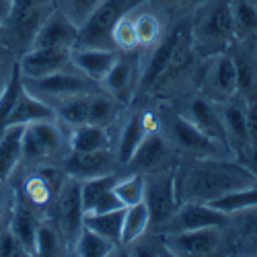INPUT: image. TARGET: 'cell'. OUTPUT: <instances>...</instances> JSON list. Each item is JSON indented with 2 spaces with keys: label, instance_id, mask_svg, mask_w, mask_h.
Returning <instances> with one entry per match:
<instances>
[{
  "label": "cell",
  "instance_id": "14",
  "mask_svg": "<svg viewBox=\"0 0 257 257\" xmlns=\"http://www.w3.org/2000/svg\"><path fill=\"white\" fill-rule=\"evenodd\" d=\"M183 31H185V29L177 27L171 35H167L165 39H161V44L155 48L153 56L148 58L146 66H144V70H142V74H140V80H138V87H140V89H144V91H146V89H153L155 84L159 82V78L163 76V72H165L167 66H169V60H171V56H173V50H175V46H177L179 37L183 35Z\"/></svg>",
  "mask_w": 257,
  "mask_h": 257
},
{
  "label": "cell",
  "instance_id": "1",
  "mask_svg": "<svg viewBox=\"0 0 257 257\" xmlns=\"http://www.w3.org/2000/svg\"><path fill=\"white\" fill-rule=\"evenodd\" d=\"M257 177L241 163L230 161H200L189 165L175 179L177 200L181 202H212L230 191L255 185Z\"/></svg>",
  "mask_w": 257,
  "mask_h": 257
},
{
  "label": "cell",
  "instance_id": "41",
  "mask_svg": "<svg viewBox=\"0 0 257 257\" xmlns=\"http://www.w3.org/2000/svg\"><path fill=\"white\" fill-rule=\"evenodd\" d=\"M119 208H123V206H121V202L115 198L113 187H111L109 191L101 194V196L93 202V206H91L87 212H111V210H119Z\"/></svg>",
  "mask_w": 257,
  "mask_h": 257
},
{
  "label": "cell",
  "instance_id": "35",
  "mask_svg": "<svg viewBox=\"0 0 257 257\" xmlns=\"http://www.w3.org/2000/svg\"><path fill=\"white\" fill-rule=\"evenodd\" d=\"M220 115H222V121H224L226 136H232L234 140L247 144V111L243 109V107L237 105V103L226 105Z\"/></svg>",
  "mask_w": 257,
  "mask_h": 257
},
{
  "label": "cell",
  "instance_id": "38",
  "mask_svg": "<svg viewBox=\"0 0 257 257\" xmlns=\"http://www.w3.org/2000/svg\"><path fill=\"white\" fill-rule=\"evenodd\" d=\"M134 19V29L138 37V46H153L161 39V23L153 13H140Z\"/></svg>",
  "mask_w": 257,
  "mask_h": 257
},
{
  "label": "cell",
  "instance_id": "40",
  "mask_svg": "<svg viewBox=\"0 0 257 257\" xmlns=\"http://www.w3.org/2000/svg\"><path fill=\"white\" fill-rule=\"evenodd\" d=\"M234 15V25H239L245 31H255L257 29V9L247 3V0H241V3L234 7L232 11Z\"/></svg>",
  "mask_w": 257,
  "mask_h": 257
},
{
  "label": "cell",
  "instance_id": "31",
  "mask_svg": "<svg viewBox=\"0 0 257 257\" xmlns=\"http://www.w3.org/2000/svg\"><path fill=\"white\" fill-rule=\"evenodd\" d=\"M191 60H194V44H191L189 33L183 31V35L179 37L177 46L173 50V56H171V60H169V66H167V70L163 72V76L159 78L157 84H163L167 80H173L175 76H179L191 64ZM157 84H155V87H157Z\"/></svg>",
  "mask_w": 257,
  "mask_h": 257
},
{
  "label": "cell",
  "instance_id": "29",
  "mask_svg": "<svg viewBox=\"0 0 257 257\" xmlns=\"http://www.w3.org/2000/svg\"><path fill=\"white\" fill-rule=\"evenodd\" d=\"M208 204L226 212V214L253 210V208H257V183L249 185V187H243V189H237V191H230V194L220 196V198L212 200Z\"/></svg>",
  "mask_w": 257,
  "mask_h": 257
},
{
  "label": "cell",
  "instance_id": "44",
  "mask_svg": "<svg viewBox=\"0 0 257 257\" xmlns=\"http://www.w3.org/2000/svg\"><path fill=\"white\" fill-rule=\"evenodd\" d=\"M243 155H245L243 157V161H245L243 165L257 177V142H247Z\"/></svg>",
  "mask_w": 257,
  "mask_h": 257
},
{
  "label": "cell",
  "instance_id": "47",
  "mask_svg": "<svg viewBox=\"0 0 257 257\" xmlns=\"http://www.w3.org/2000/svg\"><path fill=\"white\" fill-rule=\"evenodd\" d=\"M7 204H9V198H7V189H5V183H0V220H3V216H5Z\"/></svg>",
  "mask_w": 257,
  "mask_h": 257
},
{
  "label": "cell",
  "instance_id": "26",
  "mask_svg": "<svg viewBox=\"0 0 257 257\" xmlns=\"http://www.w3.org/2000/svg\"><path fill=\"white\" fill-rule=\"evenodd\" d=\"M58 181L54 179V175H48V173H35L31 177H27L25 181V196H27V204L35 206V208H41V206H46L50 204V200L58 194V189H56Z\"/></svg>",
  "mask_w": 257,
  "mask_h": 257
},
{
  "label": "cell",
  "instance_id": "32",
  "mask_svg": "<svg viewBox=\"0 0 257 257\" xmlns=\"http://www.w3.org/2000/svg\"><path fill=\"white\" fill-rule=\"evenodd\" d=\"M144 187H146V177L142 173H130L123 179L117 177L113 185V194L121 202V206L127 208V206L144 202Z\"/></svg>",
  "mask_w": 257,
  "mask_h": 257
},
{
  "label": "cell",
  "instance_id": "23",
  "mask_svg": "<svg viewBox=\"0 0 257 257\" xmlns=\"http://www.w3.org/2000/svg\"><path fill=\"white\" fill-rule=\"evenodd\" d=\"M109 148V136L103 125L82 123L72 127L70 134V153H93Z\"/></svg>",
  "mask_w": 257,
  "mask_h": 257
},
{
  "label": "cell",
  "instance_id": "21",
  "mask_svg": "<svg viewBox=\"0 0 257 257\" xmlns=\"http://www.w3.org/2000/svg\"><path fill=\"white\" fill-rule=\"evenodd\" d=\"M123 210H111V212H84L82 216V226L91 228L97 234L105 237L107 241H111L113 245L119 243L121 237V222H123Z\"/></svg>",
  "mask_w": 257,
  "mask_h": 257
},
{
  "label": "cell",
  "instance_id": "27",
  "mask_svg": "<svg viewBox=\"0 0 257 257\" xmlns=\"http://www.w3.org/2000/svg\"><path fill=\"white\" fill-rule=\"evenodd\" d=\"M89 101L91 95L89 93H80V95H72L62 99L58 109H56V117H60L64 123H68L70 127L87 123V115H89Z\"/></svg>",
  "mask_w": 257,
  "mask_h": 257
},
{
  "label": "cell",
  "instance_id": "45",
  "mask_svg": "<svg viewBox=\"0 0 257 257\" xmlns=\"http://www.w3.org/2000/svg\"><path fill=\"white\" fill-rule=\"evenodd\" d=\"M247 142H257V109L247 111Z\"/></svg>",
  "mask_w": 257,
  "mask_h": 257
},
{
  "label": "cell",
  "instance_id": "30",
  "mask_svg": "<svg viewBox=\"0 0 257 257\" xmlns=\"http://www.w3.org/2000/svg\"><path fill=\"white\" fill-rule=\"evenodd\" d=\"M212 82L220 93L234 95L239 91V76H237V62L230 56H218L212 66Z\"/></svg>",
  "mask_w": 257,
  "mask_h": 257
},
{
  "label": "cell",
  "instance_id": "16",
  "mask_svg": "<svg viewBox=\"0 0 257 257\" xmlns=\"http://www.w3.org/2000/svg\"><path fill=\"white\" fill-rule=\"evenodd\" d=\"M138 80H140V76L134 68V64L130 60L117 56L111 70L105 74V78L101 82L107 89V93H109V97H113L115 101H127L134 95V91L138 87Z\"/></svg>",
  "mask_w": 257,
  "mask_h": 257
},
{
  "label": "cell",
  "instance_id": "51",
  "mask_svg": "<svg viewBox=\"0 0 257 257\" xmlns=\"http://www.w3.org/2000/svg\"><path fill=\"white\" fill-rule=\"evenodd\" d=\"M3 27H5V25H3V21H0V33H3Z\"/></svg>",
  "mask_w": 257,
  "mask_h": 257
},
{
  "label": "cell",
  "instance_id": "11",
  "mask_svg": "<svg viewBox=\"0 0 257 257\" xmlns=\"http://www.w3.org/2000/svg\"><path fill=\"white\" fill-rule=\"evenodd\" d=\"M117 60V52L113 48H84L76 46L70 54V64L93 82H101L105 74L111 70Z\"/></svg>",
  "mask_w": 257,
  "mask_h": 257
},
{
  "label": "cell",
  "instance_id": "46",
  "mask_svg": "<svg viewBox=\"0 0 257 257\" xmlns=\"http://www.w3.org/2000/svg\"><path fill=\"white\" fill-rule=\"evenodd\" d=\"M11 9H13V0H0V21H3V25L11 15Z\"/></svg>",
  "mask_w": 257,
  "mask_h": 257
},
{
  "label": "cell",
  "instance_id": "12",
  "mask_svg": "<svg viewBox=\"0 0 257 257\" xmlns=\"http://www.w3.org/2000/svg\"><path fill=\"white\" fill-rule=\"evenodd\" d=\"M46 119H56V109L46 99L29 93L23 87L17 97L15 107H13V113L7 121V127L9 125H29V123L46 121Z\"/></svg>",
  "mask_w": 257,
  "mask_h": 257
},
{
  "label": "cell",
  "instance_id": "4",
  "mask_svg": "<svg viewBox=\"0 0 257 257\" xmlns=\"http://www.w3.org/2000/svg\"><path fill=\"white\" fill-rule=\"evenodd\" d=\"M56 212L60 232L66 243H74L78 232L82 230V198H80V179L68 177L56 194Z\"/></svg>",
  "mask_w": 257,
  "mask_h": 257
},
{
  "label": "cell",
  "instance_id": "39",
  "mask_svg": "<svg viewBox=\"0 0 257 257\" xmlns=\"http://www.w3.org/2000/svg\"><path fill=\"white\" fill-rule=\"evenodd\" d=\"M99 5H101V0H68V7L64 13L72 19V23L80 27Z\"/></svg>",
  "mask_w": 257,
  "mask_h": 257
},
{
  "label": "cell",
  "instance_id": "15",
  "mask_svg": "<svg viewBox=\"0 0 257 257\" xmlns=\"http://www.w3.org/2000/svg\"><path fill=\"white\" fill-rule=\"evenodd\" d=\"M167 159V144L161 138V134L157 132H148L146 138L142 140V144L136 148L134 157L130 159L127 167L132 169V173H157L163 167Z\"/></svg>",
  "mask_w": 257,
  "mask_h": 257
},
{
  "label": "cell",
  "instance_id": "3",
  "mask_svg": "<svg viewBox=\"0 0 257 257\" xmlns=\"http://www.w3.org/2000/svg\"><path fill=\"white\" fill-rule=\"evenodd\" d=\"M144 204L151 214V222L165 224L171 222L173 214L179 208L177 189H175V177L169 173H157L146 177L144 187Z\"/></svg>",
  "mask_w": 257,
  "mask_h": 257
},
{
  "label": "cell",
  "instance_id": "22",
  "mask_svg": "<svg viewBox=\"0 0 257 257\" xmlns=\"http://www.w3.org/2000/svg\"><path fill=\"white\" fill-rule=\"evenodd\" d=\"M148 134V127L144 123V113H134L130 119L125 121L123 130L119 134V144H117V161L121 165H127L130 159L134 157L136 148L142 144V140Z\"/></svg>",
  "mask_w": 257,
  "mask_h": 257
},
{
  "label": "cell",
  "instance_id": "42",
  "mask_svg": "<svg viewBox=\"0 0 257 257\" xmlns=\"http://www.w3.org/2000/svg\"><path fill=\"white\" fill-rule=\"evenodd\" d=\"M237 62V76H239V89L249 93L253 91V80H255V72L253 66L247 60H234Z\"/></svg>",
  "mask_w": 257,
  "mask_h": 257
},
{
  "label": "cell",
  "instance_id": "13",
  "mask_svg": "<svg viewBox=\"0 0 257 257\" xmlns=\"http://www.w3.org/2000/svg\"><path fill=\"white\" fill-rule=\"evenodd\" d=\"M113 157L109 153V148H103V151H93V153H72L64 169L70 177L76 179H89V177H97L103 173H113Z\"/></svg>",
  "mask_w": 257,
  "mask_h": 257
},
{
  "label": "cell",
  "instance_id": "7",
  "mask_svg": "<svg viewBox=\"0 0 257 257\" xmlns=\"http://www.w3.org/2000/svg\"><path fill=\"white\" fill-rule=\"evenodd\" d=\"M78 41V25L64 13L56 11L41 21L29 48H64L72 50Z\"/></svg>",
  "mask_w": 257,
  "mask_h": 257
},
{
  "label": "cell",
  "instance_id": "36",
  "mask_svg": "<svg viewBox=\"0 0 257 257\" xmlns=\"http://www.w3.org/2000/svg\"><path fill=\"white\" fill-rule=\"evenodd\" d=\"M115 117V101L113 97H105V95H91L89 101V115L87 123L93 125H107L111 123Z\"/></svg>",
  "mask_w": 257,
  "mask_h": 257
},
{
  "label": "cell",
  "instance_id": "33",
  "mask_svg": "<svg viewBox=\"0 0 257 257\" xmlns=\"http://www.w3.org/2000/svg\"><path fill=\"white\" fill-rule=\"evenodd\" d=\"M232 29H234V15L228 5L216 7L204 21V33L212 39L226 37L228 33H232Z\"/></svg>",
  "mask_w": 257,
  "mask_h": 257
},
{
  "label": "cell",
  "instance_id": "5",
  "mask_svg": "<svg viewBox=\"0 0 257 257\" xmlns=\"http://www.w3.org/2000/svg\"><path fill=\"white\" fill-rule=\"evenodd\" d=\"M64 136L56 119L35 121L23 127V159L29 163H39L62 151Z\"/></svg>",
  "mask_w": 257,
  "mask_h": 257
},
{
  "label": "cell",
  "instance_id": "20",
  "mask_svg": "<svg viewBox=\"0 0 257 257\" xmlns=\"http://www.w3.org/2000/svg\"><path fill=\"white\" fill-rule=\"evenodd\" d=\"M37 226H39V220L35 216V212L27 204L21 202L19 206H15L9 230L15 234V239L19 241V245L23 247L25 255H35V232H37Z\"/></svg>",
  "mask_w": 257,
  "mask_h": 257
},
{
  "label": "cell",
  "instance_id": "25",
  "mask_svg": "<svg viewBox=\"0 0 257 257\" xmlns=\"http://www.w3.org/2000/svg\"><path fill=\"white\" fill-rule=\"evenodd\" d=\"M21 89H23V76H21V70L15 64L5 82L0 84V134L7 130V121L13 113V107L17 103Z\"/></svg>",
  "mask_w": 257,
  "mask_h": 257
},
{
  "label": "cell",
  "instance_id": "24",
  "mask_svg": "<svg viewBox=\"0 0 257 257\" xmlns=\"http://www.w3.org/2000/svg\"><path fill=\"white\" fill-rule=\"evenodd\" d=\"M151 226V214L144 202L127 206L123 210V222H121V237L119 243L121 245H132L136 243L142 234L146 232V228Z\"/></svg>",
  "mask_w": 257,
  "mask_h": 257
},
{
  "label": "cell",
  "instance_id": "19",
  "mask_svg": "<svg viewBox=\"0 0 257 257\" xmlns=\"http://www.w3.org/2000/svg\"><path fill=\"white\" fill-rule=\"evenodd\" d=\"M23 127L9 125L0 134V183H7L17 165L23 161Z\"/></svg>",
  "mask_w": 257,
  "mask_h": 257
},
{
  "label": "cell",
  "instance_id": "9",
  "mask_svg": "<svg viewBox=\"0 0 257 257\" xmlns=\"http://www.w3.org/2000/svg\"><path fill=\"white\" fill-rule=\"evenodd\" d=\"M220 245V228L204 226L194 230H177L167 247L175 255H212Z\"/></svg>",
  "mask_w": 257,
  "mask_h": 257
},
{
  "label": "cell",
  "instance_id": "48",
  "mask_svg": "<svg viewBox=\"0 0 257 257\" xmlns=\"http://www.w3.org/2000/svg\"><path fill=\"white\" fill-rule=\"evenodd\" d=\"M253 210H257V208H253ZM251 234H257V212H255V216L249 220V228H247Z\"/></svg>",
  "mask_w": 257,
  "mask_h": 257
},
{
  "label": "cell",
  "instance_id": "2",
  "mask_svg": "<svg viewBox=\"0 0 257 257\" xmlns=\"http://www.w3.org/2000/svg\"><path fill=\"white\" fill-rule=\"evenodd\" d=\"M144 0H101V5L78 27L76 46L84 48H111V31L115 23L130 15Z\"/></svg>",
  "mask_w": 257,
  "mask_h": 257
},
{
  "label": "cell",
  "instance_id": "10",
  "mask_svg": "<svg viewBox=\"0 0 257 257\" xmlns=\"http://www.w3.org/2000/svg\"><path fill=\"white\" fill-rule=\"evenodd\" d=\"M173 228L175 230H194L204 226H224L228 214L204 202H183L173 214Z\"/></svg>",
  "mask_w": 257,
  "mask_h": 257
},
{
  "label": "cell",
  "instance_id": "43",
  "mask_svg": "<svg viewBox=\"0 0 257 257\" xmlns=\"http://www.w3.org/2000/svg\"><path fill=\"white\" fill-rule=\"evenodd\" d=\"M0 255L3 257H13V255H25L23 247L19 245V241L15 239V234L11 230L0 234Z\"/></svg>",
  "mask_w": 257,
  "mask_h": 257
},
{
  "label": "cell",
  "instance_id": "8",
  "mask_svg": "<svg viewBox=\"0 0 257 257\" xmlns=\"http://www.w3.org/2000/svg\"><path fill=\"white\" fill-rule=\"evenodd\" d=\"M72 50L64 48H29L21 56L17 66L23 78H41L52 72L64 70L70 64Z\"/></svg>",
  "mask_w": 257,
  "mask_h": 257
},
{
  "label": "cell",
  "instance_id": "37",
  "mask_svg": "<svg viewBox=\"0 0 257 257\" xmlns=\"http://www.w3.org/2000/svg\"><path fill=\"white\" fill-rule=\"evenodd\" d=\"M111 44H113V48L123 50V52H130V50L138 48V37H136V29H134L132 13L121 17L115 23V27L111 31Z\"/></svg>",
  "mask_w": 257,
  "mask_h": 257
},
{
  "label": "cell",
  "instance_id": "34",
  "mask_svg": "<svg viewBox=\"0 0 257 257\" xmlns=\"http://www.w3.org/2000/svg\"><path fill=\"white\" fill-rule=\"evenodd\" d=\"M64 237L52 224L39 222L35 232V255H60L64 251Z\"/></svg>",
  "mask_w": 257,
  "mask_h": 257
},
{
  "label": "cell",
  "instance_id": "49",
  "mask_svg": "<svg viewBox=\"0 0 257 257\" xmlns=\"http://www.w3.org/2000/svg\"><path fill=\"white\" fill-rule=\"evenodd\" d=\"M3 62H5V54H3V50H0V72H3Z\"/></svg>",
  "mask_w": 257,
  "mask_h": 257
},
{
  "label": "cell",
  "instance_id": "50",
  "mask_svg": "<svg viewBox=\"0 0 257 257\" xmlns=\"http://www.w3.org/2000/svg\"><path fill=\"white\" fill-rule=\"evenodd\" d=\"M161 3H183V0H161Z\"/></svg>",
  "mask_w": 257,
  "mask_h": 257
},
{
  "label": "cell",
  "instance_id": "17",
  "mask_svg": "<svg viewBox=\"0 0 257 257\" xmlns=\"http://www.w3.org/2000/svg\"><path fill=\"white\" fill-rule=\"evenodd\" d=\"M171 130H173V138L177 140V144H181L189 153L214 155L218 151V146H220L218 142H214L212 138H208L194 121L183 117V115H175L173 117V125H171Z\"/></svg>",
  "mask_w": 257,
  "mask_h": 257
},
{
  "label": "cell",
  "instance_id": "6",
  "mask_svg": "<svg viewBox=\"0 0 257 257\" xmlns=\"http://www.w3.org/2000/svg\"><path fill=\"white\" fill-rule=\"evenodd\" d=\"M23 87L41 97V99H66V97H72V95H80V93H87L89 89V78L87 76H80V74H74V72H66L64 70H58V72H52L48 76H41V78H23Z\"/></svg>",
  "mask_w": 257,
  "mask_h": 257
},
{
  "label": "cell",
  "instance_id": "18",
  "mask_svg": "<svg viewBox=\"0 0 257 257\" xmlns=\"http://www.w3.org/2000/svg\"><path fill=\"white\" fill-rule=\"evenodd\" d=\"M189 119L194 121L200 130L212 138L214 142H218L220 146H226V130H224V121L220 111L206 99H194L189 105Z\"/></svg>",
  "mask_w": 257,
  "mask_h": 257
},
{
  "label": "cell",
  "instance_id": "28",
  "mask_svg": "<svg viewBox=\"0 0 257 257\" xmlns=\"http://www.w3.org/2000/svg\"><path fill=\"white\" fill-rule=\"evenodd\" d=\"M113 249L115 245L111 241H107L95 230L84 228V226L72 243V251L80 257H105V255H111Z\"/></svg>",
  "mask_w": 257,
  "mask_h": 257
}]
</instances>
